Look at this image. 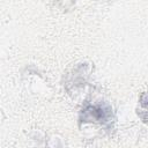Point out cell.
I'll use <instances>...</instances> for the list:
<instances>
[{"label": "cell", "mask_w": 148, "mask_h": 148, "mask_svg": "<svg viewBox=\"0 0 148 148\" xmlns=\"http://www.w3.org/2000/svg\"><path fill=\"white\" fill-rule=\"evenodd\" d=\"M112 119V109L105 104L87 105L81 111V121H98L108 124Z\"/></svg>", "instance_id": "cell-1"}]
</instances>
